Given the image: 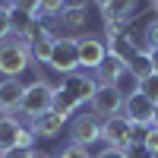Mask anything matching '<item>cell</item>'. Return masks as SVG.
Listing matches in <instances>:
<instances>
[{
  "label": "cell",
  "mask_w": 158,
  "mask_h": 158,
  "mask_svg": "<svg viewBox=\"0 0 158 158\" xmlns=\"http://www.w3.org/2000/svg\"><path fill=\"white\" fill-rule=\"evenodd\" d=\"M32 63V48L16 41V38H3L0 41V76L3 79H19Z\"/></svg>",
  "instance_id": "obj_1"
},
{
  "label": "cell",
  "mask_w": 158,
  "mask_h": 158,
  "mask_svg": "<svg viewBox=\"0 0 158 158\" xmlns=\"http://www.w3.org/2000/svg\"><path fill=\"white\" fill-rule=\"evenodd\" d=\"M51 108H54V85L48 79H35V82L25 85V98H22V108H19L22 117L35 120V117L48 114Z\"/></svg>",
  "instance_id": "obj_2"
},
{
  "label": "cell",
  "mask_w": 158,
  "mask_h": 158,
  "mask_svg": "<svg viewBox=\"0 0 158 158\" xmlns=\"http://www.w3.org/2000/svg\"><path fill=\"white\" fill-rule=\"evenodd\" d=\"M101 142L104 146H111V149H130L133 142H142V136H136V127L123 120L120 114H114L108 117V120H101Z\"/></svg>",
  "instance_id": "obj_3"
},
{
  "label": "cell",
  "mask_w": 158,
  "mask_h": 158,
  "mask_svg": "<svg viewBox=\"0 0 158 158\" xmlns=\"http://www.w3.org/2000/svg\"><path fill=\"white\" fill-rule=\"evenodd\" d=\"M48 67L54 73H60V76L79 73V70H82V63H79V41H76V38H57Z\"/></svg>",
  "instance_id": "obj_4"
},
{
  "label": "cell",
  "mask_w": 158,
  "mask_h": 158,
  "mask_svg": "<svg viewBox=\"0 0 158 158\" xmlns=\"http://www.w3.org/2000/svg\"><path fill=\"white\" fill-rule=\"evenodd\" d=\"M95 89H98L95 76H85V73H70V76H63V82L57 85V92L67 101H73L76 108L79 104H89L92 95H95Z\"/></svg>",
  "instance_id": "obj_5"
},
{
  "label": "cell",
  "mask_w": 158,
  "mask_h": 158,
  "mask_svg": "<svg viewBox=\"0 0 158 158\" xmlns=\"http://www.w3.org/2000/svg\"><path fill=\"white\" fill-rule=\"evenodd\" d=\"M120 117H123V120H130L136 130H149L152 120H155V104H152L146 95L133 92V95L123 98V111H120Z\"/></svg>",
  "instance_id": "obj_6"
},
{
  "label": "cell",
  "mask_w": 158,
  "mask_h": 158,
  "mask_svg": "<svg viewBox=\"0 0 158 158\" xmlns=\"http://www.w3.org/2000/svg\"><path fill=\"white\" fill-rule=\"evenodd\" d=\"M89 108H92V114H95L98 120H108V117L123 111V92L114 89V85H98L92 101H89Z\"/></svg>",
  "instance_id": "obj_7"
},
{
  "label": "cell",
  "mask_w": 158,
  "mask_h": 158,
  "mask_svg": "<svg viewBox=\"0 0 158 158\" xmlns=\"http://www.w3.org/2000/svg\"><path fill=\"white\" fill-rule=\"evenodd\" d=\"M101 139V120L95 114H76L70 120V142H76V146H92V142Z\"/></svg>",
  "instance_id": "obj_8"
},
{
  "label": "cell",
  "mask_w": 158,
  "mask_h": 158,
  "mask_svg": "<svg viewBox=\"0 0 158 158\" xmlns=\"http://www.w3.org/2000/svg\"><path fill=\"white\" fill-rule=\"evenodd\" d=\"M76 41H79V63H82V70H98L104 63V57H108V44L98 35H82Z\"/></svg>",
  "instance_id": "obj_9"
},
{
  "label": "cell",
  "mask_w": 158,
  "mask_h": 158,
  "mask_svg": "<svg viewBox=\"0 0 158 158\" xmlns=\"http://www.w3.org/2000/svg\"><path fill=\"white\" fill-rule=\"evenodd\" d=\"M139 16V0H111L108 6H101V19L114 25H127Z\"/></svg>",
  "instance_id": "obj_10"
},
{
  "label": "cell",
  "mask_w": 158,
  "mask_h": 158,
  "mask_svg": "<svg viewBox=\"0 0 158 158\" xmlns=\"http://www.w3.org/2000/svg\"><path fill=\"white\" fill-rule=\"evenodd\" d=\"M25 85L19 79H0V114H13L22 108Z\"/></svg>",
  "instance_id": "obj_11"
},
{
  "label": "cell",
  "mask_w": 158,
  "mask_h": 158,
  "mask_svg": "<svg viewBox=\"0 0 158 158\" xmlns=\"http://www.w3.org/2000/svg\"><path fill=\"white\" fill-rule=\"evenodd\" d=\"M142 44L136 41V35H130V32H123V35H117V38H111L108 41V54H114L117 60H123V63H130L136 57V51H139Z\"/></svg>",
  "instance_id": "obj_12"
},
{
  "label": "cell",
  "mask_w": 158,
  "mask_h": 158,
  "mask_svg": "<svg viewBox=\"0 0 158 158\" xmlns=\"http://www.w3.org/2000/svg\"><path fill=\"white\" fill-rule=\"evenodd\" d=\"M63 123H67V120H63L57 111H48V114H41V117H35V120H29V130H32L35 136H41V139H51V136L60 133Z\"/></svg>",
  "instance_id": "obj_13"
},
{
  "label": "cell",
  "mask_w": 158,
  "mask_h": 158,
  "mask_svg": "<svg viewBox=\"0 0 158 158\" xmlns=\"http://www.w3.org/2000/svg\"><path fill=\"white\" fill-rule=\"evenodd\" d=\"M22 130H25V127L19 123L16 114H3V117H0V155L19 142V133H22Z\"/></svg>",
  "instance_id": "obj_14"
},
{
  "label": "cell",
  "mask_w": 158,
  "mask_h": 158,
  "mask_svg": "<svg viewBox=\"0 0 158 158\" xmlns=\"http://www.w3.org/2000/svg\"><path fill=\"white\" fill-rule=\"evenodd\" d=\"M123 70H127V63H123V60H117L114 54H108V57H104V63L95 70V82H98V85H114V82H117V76H120Z\"/></svg>",
  "instance_id": "obj_15"
},
{
  "label": "cell",
  "mask_w": 158,
  "mask_h": 158,
  "mask_svg": "<svg viewBox=\"0 0 158 158\" xmlns=\"http://www.w3.org/2000/svg\"><path fill=\"white\" fill-rule=\"evenodd\" d=\"M127 70L133 73L136 79H146V76L152 73V51H149V48H139V51H136V57L127 63Z\"/></svg>",
  "instance_id": "obj_16"
},
{
  "label": "cell",
  "mask_w": 158,
  "mask_h": 158,
  "mask_svg": "<svg viewBox=\"0 0 158 158\" xmlns=\"http://www.w3.org/2000/svg\"><path fill=\"white\" fill-rule=\"evenodd\" d=\"M57 19H60V25H63L67 32H82V29H85V22H89L85 10H63Z\"/></svg>",
  "instance_id": "obj_17"
},
{
  "label": "cell",
  "mask_w": 158,
  "mask_h": 158,
  "mask_svg": "<svg viewBox=\"0 0 158 158\" xmlns=\"http://www.w3.org/2000/svg\"><path fill=\"white\" fill-rule=\"evenodd\" d=\"M54 41H57V38H35V41L29 44V48H32V60L48 63V60H51V51H54Z\"/></svg>",
  "instance_id": "obj_18"
},
{
  "label": "cell",
  "mask_w": 158,
  "mask_h": 158,
  "mask_svg": "<svg viewBox=\"0 0 158 158\" xmlns=\"http://www.w3.org/2000/svg\"><path fill=\"white\" fill-rule=\"evenodd\" d=\"M139 95H146L152 104H158V73H149L146 79H139Z\"/></svg>",
  "instance_id": "obj_19"
},
{
  "label": "cell",
  "mask_w": 158,
  "mask_h": 158,
  "mask_svg": "<svg viewBox=\"0 0 158 158\" xmlns=\"http://www.w3.org/2000/svg\"><path fill=\"white\" fill-rule=\"evenodd\" d=\"M114 89H120V92H123V98H127V95H133V92H139V79H136L133 73H130V70H123L120 76H117Z\"/></svg>",
  "instance_id": "obj_20"
},
{
  "label": "cell",
  "mask_w": 158,
  "mask_h": 158,
  "mask_svg": "<svg viewBox=\"0 0 158 158\" xmlns=\"http://www.w3.org/2000/svg\"><path fill=\"white\" fill-rule=\"evenodd\" d=\"M63 13V0H38V19H54Z\"/></svg>",
  "instance_id": "obj_21"
},
{
  "label": "cell",
  "mask_w": 158,
  "mask_h": 158,
  "mask_svg": "<svg viewBox=\"0 0 158 158\" xmlns=\"http://www.w3.org/2000/svg\"><path fill=\"white\" fill-rule=\"evenodd\" d=\"M10 10H13V13H22V16L38 19V0H10Z\"/></svg>",
  "instance_id": "obj_22"
},
{
  "label": "cell",
  "mask_w": 158,
  "mask_h": 158,
  "mask_svg": "<svg viewBox=\"0 0 158 158\" xmlns=\"http://www.w3.org/2000/svg\"><path fill=\"white\" fill-rule=\"evenodd\" d=\"M13 35V10L0 3V41Z\"/></svg>",
  "instance_id": "obj_23"
},
{
  "label": "cell",
  "mask_w": 158,
  "mask_h": 158,
  "mask_svg": "<svg viewBox=\"0 0 158 158\" xmlns=\"http://www.w3.org/2000/svg\"><path fill=\"white\" fill-rule=\"evenodd\" d=\"M142 48H149V51H158V19H152L149 25H146V32H142Z\"/></svg>",
  "instance_id": "obj_24"
},
{
  "label": "cell",
  "mask_w": 158,
  "mask_h": 158,
  "mask_svg": "<svg viewBox=\"0 0 158 158\" xmlns=\"http://www.w3.org/2000/svg\"><path fill=\"white\" fill-rule=\"evenodd\" d=\"M57 158H92L89 155V149L85 146H76V142H67L60 152H57Z\"/></svg>",
  "instance_id": "obj_25"
},
{
  "label": "cell",
  "mask_w": 158,
  "mask_h": 158,
  "mask_svg": "<svg viewBox=\"0 0 158 158\" xmlns=\"http://www.w3.org/2000/svg\"><path fill=\"white\" fill-rule=\"evenodd\" d=\"M142 146L149 149V155H158V127H149L142 133Z\"/></svg>",
  "instance_id": "obj_26"
},
{
  "label": "cell",
  "mask_w": 158,
  "mask_h": 158,
  "mask_svg": "<svg viewBox=\"0 0 158 158\" xmlns=\"http://www.w3.org/2000/svg\"><path fill=\"white\" fill-rule=\"evenodd\" d=\"M3 158H35V149H22V146H13L3 152Z\"/></svg>",
  "instance_id": "obj_27"
},
{
  "label": "cell",
  "mask_w": 158,
  "mask_h": 158,
  "mask_svg": "<svg viewBox=\"0 0 158 158\" xmlns=\"http://www.w3.org/2000/svg\"><path fill=\"white\" fill-rule=\"evenodd\" d=\"M127 158H152V155H149V149L142 146V142H133V146L127 149Z\"/></svg>",
  "instance_id": "obj_28"
},
{
  "label": "cell",
  "mask_w": 158,
  "mask_h": 158,
  "mask_svg": "<svg viewBox=\"0 0 158 158\" xmlns=\"http://www.w3.org/2000/svg\"><path fill=\"white\" fill-rule=\"evenodd\" d=\"M92 158H127V152H123V149H111V146H104L98 155H92Z\"/></svg>",
  "instance_id": "obj_29"
},
{
  "label": "cell",
  "mask_w": 158,
  "mask_h": 158,
  "mask_svg": "<svg viewBox=\"0 0 158 158\" xmlns=\"http://www.w3.org/2000/svg\"><path fill=\"white\" fill-rule=\"evenodd\" d=\"M89 0H63V10H85Z\"/></svg>",
  "instance_id": "obj_30"
},
{
  "label": "cell",
  "mask_w": 158,
  "mask_h": 158,
  "mask_svg": "<svg viewBox=\"0 0 158 158\" xmlns=\"http://www.w3.org/2000/svg\"><path fill=\"white\" fill-rule=\"evenodd\" d=\"M152 73H158V51H152Z\"/></svg>",
  "instance_id": "obj_31"
},
{
  "label": "cell",
  "mask_w": 158,
  "mask_h": 158,
  "mask_svg": "<svg viewBox=\"0 0 158 158\" xmlns=\"http://www.w3.org/2000/svg\"><path fill=\"white\" fill-rule=\"evenodd\" d=\"M89 3H98V6H108L111 0H89Z\"/></svg>",
  "instance_id": "obj_32"
},
{
  "label": "cell",
  "mask_w": 158,
  "mask_h": 158,
  "mask_svg": "<svg viewBox=\"0 0 158 158\" xmlns=\"http://www.w3.org/2000/svg\"><path fill=\"white\" fill-rule=\"evenodd\" d=\"M152 127H158V104H155V120H152Z\"/></svg>",
  "instance_id": "obj_33"
},
{
  "label": "cell",
  "mask_w": 158,
  "mask_h": 158,
  "mask_svg": "<svg viewBox=\"0 0 158 158\" xmlns=\"http://www.w3.org/2000/svg\"><path fill=\"white\" fill-rule=\"evenodd\" d=\"M0 3H3V6H10V0H0Z\"/></svg>",
  "instance_id": "obj_34"
},
{
  "label": "cell",
  "mask_w": 158,
  "mask_h": 158,
  "mask_svg": "<svg viewBox=\"0 0 158 158\" xmlns=\"http://www.w3.org/2000/svg\"><path fill=\"white\" fill-rule=\"evenodd\" d=\"M152 158H158V155H152Z\"/></svg>",
  "instance_id": "obj_35"
},
{
  "label": "cell",
  "mask_w": 158,
  "mask_h": 158,
  "mask_svg": "<svg viewBox=\"0 0 158 158\" xmlns=\"http://www.w3.org/2000/svg\"><path fill=\"white\" fill-rule=\"evenodd\" d=\"M0 158H3V155H0Z\"/></svg>",
  "instance_id": "obj_36"
}]
</instances>
